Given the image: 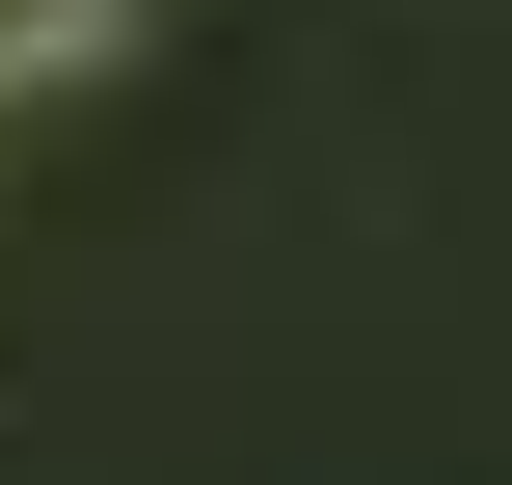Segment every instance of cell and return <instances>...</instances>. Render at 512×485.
Segmentation results:
<instances>
[{
  "label": "cell",
  "instance_id": "cell-1",
  "mask_svg": "<svg viewBox=\"0 0 512 485\" xmlns=\"http://www.w3.org/2000/svg\"><path fill=\"white\" fill-rule=\"evenodd\" d=\"M81 27H108V0H0V81H54V54H81Z\"/></svg>",
  "mask_w": 512,
  "mask_h": 485
}]
</instances>
